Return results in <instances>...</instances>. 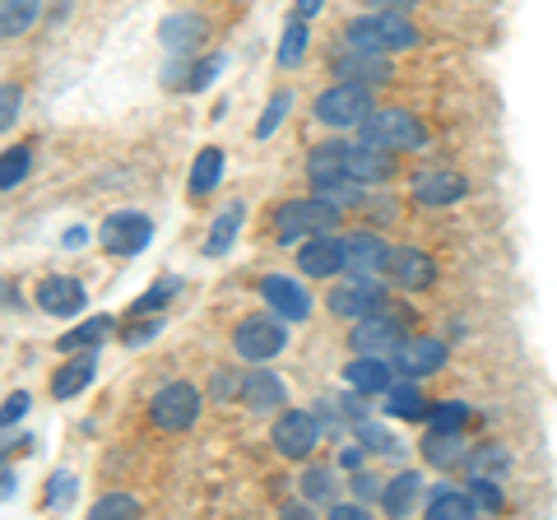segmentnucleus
<instances>
[{
	"label": "nucleus",
	"instance_id": "1",
	"mask_svg": "<svg viewBox=\"0 0 557 520\" xmlns=\"http://www.w3.org/2000/svg\"><path fill=\"white\" fill-rule=\"evenodd\" d=\"M358 140L391 149V153H413V149L428 145V131H423V121L405 108H372L358 126Z\"/></svg>",
	"mask_w": 557,
	"mask_h": 520
},
{
	"label": "nucleus",
	"instance_id": "2",
	"mask_svg": "<svg viewBox=\"0 0 557 520\" xmlns=\"http://www.w3.org/2000/svg\"><path fill=\"white\" fill-rule=\"evenodd\" d=\"M339 223V210L321 196L311 200H288L284 210L274 214V233L278 242H298V237H317V233H330Z\"/></svg>",
	"mask_w": 557,
	"mask_h": 520
},
{
	"label": "nucleus",
	"instance_id": "3",
	"mask_svg": "<svg viewBox=\"0 0 557 520\" xmlns=\"http://www.w3.org/2000/svg\"><path fill=\"white\" fill-rule=\"evenodd\" d=\"M372 112V94H368V84H358V79H339V84H330V89L317 98V121H325V126H362V116Z\"/></svg>",
	"mask_w": 557,
	"mask_h": 520
},
{
	"label": "nucleus",
	"instance_id": "4",
	"mask_svg": "<svg viewBox=\"0 0 557 520\" xmlns=\"http://www.w3.org/2000/svg\"><path fill=\"white\" fill-rule=\"evenodd\" d=\"M284 344H288L284 317H247L233 335L237 358H247V362H270V358L284 354Z\"/></svg>",
	"mask_w": 557,
	"mask_h": 520
},
{
	"label": "nucleus",
	"instance_id": "5",
	"mask_svg": "<svg viewBox=\"0 0 557 520\" xmlns=\"http://www.w3.org/2000/svg\"><path fill=\"white\" fill-rule=\"evenodd\" d=\"M196 413H200V391L186 386V381H172V386H163L149 400V419H153V428H163V432L190 428L196 423Z\"/></svg>",
	"mask_w": 557,
	"mask_h": 520
},
{
	"label": "nucleus",
	"instance_id": "6",
	"mask_svg": "<svg viewBox=\"0 0 557 520\" xmlns=\"http://www.w3.org/2000/svg\"><path fill=\"white\" fill-rule=\"evenodd\" d=\"M446 358H450V349L437 335H409V339H399L395 354H391L399 376H432V372L446 368Z\"/></svg>",
	"mask_w": 557,
	"mask_h": 520
},
{
	"label": "nucleus",
	"instance_id": "7",
	"mask_svg": "<svg viewBox=\"0 0 557 520\" xmlns=\"http://www.w3.org/2000/svg\"><path fill=\"white\" fill-rule=\"evenodd\" d=\"M274 446H278V456H288V460H307L311 450L321 446V419H317V413H307V409L278 413Z\"/></svg>",
	"mask_w": 557,
	"mask_h": 520
},
{
	"label": "nucleus",
	"instance_id": "8",
	"mask_svg": "<svg viewBox=\"0 0 557 520\" xmlns=\"http://www.w3.org/2000/svg\"><path fill=\"white\" fill-rule=\"evenodd\" d=\"M149 237H153V223L145 214H135V210L112 214L108 223H102V233H98V242H102V251L108 256H139L149 247Z\"/></svg>",
	"mask_w": 557,
	"mask_h": 520
},
{
	"label": "nucleus",
	"instance_id": "9",
	"mask_svg": "<svg viewBox=\"0 0 557 520\" xmlns=\"http://www.w3.org/2000/svg\"><path fill=\"white\" fill-rule=\"evenodd\" d=\"M330 311H335L339 321H362V317H372V311L386 307V293L376 288V280H362V274H354L348 284H335L330 288Z\"/></svg>",
	"mask_w": 557,
	"mask_h": 520
},
{
	"label": "nucleus",
	"instance_id": "10",
	"mask_svg": "<svg viewBox=\"0 0 557 520\" xmlns=\"http://www.w3.org/2000/svg\"><path fill=\"white\" fill-rule=\"evenodd\" d=\"M344 177L358 182V186H381L395 177V153L391 149H376L368 140L358 145H344Z\"/></svg>",
	"mask_w": 557,
	"mask_h": 520
},
{
	"label": "nucleus",
	"instance_id": "11",
	"mask_svg": "<svg viewBox=\"0 0 557 520\" xmlns=\"http://www.w3.org/2000/svg\"><path fill=\"white\" fill-rule=\"evenodd\" d=\"M399 311H372V317H362V321H354V354H376V358H391L395 354V344L405 339L399 335Z\"/></svg>",
	"mask_w": 557,
	"mask_h": 520
},
{
	"label": "nucleus",
	"instance_id": "12",
	"mask_svg": "<svg viewBox=\"0 0 557 520\" xmlns=\"http://www.w3.org/2000/svg\"><path fill=\"white\" fill-rule=\"evenodd\" d=\"M298 265H302V274H311V280H330V274H339L348 265V251H344L339 237L317 233V237H302Z\"/></svg>",
	"mask_w": 557,
	"mask_h": 520
},
{
	"label": "nucleus",
	"instance_id": "13",
	"mask_svg": "<svg viewBox=\"0 0 557 520\" xmlns=\"http://www.w3.org/2000/svg\"><path fill=\"white\" fill-rule=\"evenodd\" d=\"M386 274L399 288H428L432 280H437V265H432V256L418 251V247H391L386 251Z\"/></svg>",
	"mask_w": 557,
	"mask_h": 520
},
{
	"label": "nucleus",
	"instance_id": "14",
	"mask_svg": "<svg viewBox=\"0 0 557 520\" xmlns=\"http://www.w3.org/2000/svg\"><path fill=\"white\" fill-rule=\"evenodd\" d=\"M344 381L354 386L358 395H386L395 386V362L391 358H376V354H358L354 362L344 368Z\"/></svg>",
	"mask_w": 557,
	"mask_h": 520
},
{
	"label": "nucleus",
	"instance_id": "15",
	"mask_svg": "<svg viewBox=\"0 0 557 520\" xmlns=\"http://www.w3.org/2000/svg\"><path fill=\"white\" fill-rule=\"evenodd\" d=\"M260 293H265V302L274 307V317H284V321H302L311 311V298L302 293V284L284 280V274H265V280H260Z\"/></svg>",
	"mask_w": 557,
	"mask_h": 520
},
{
	"label": "nucleus",
	"instance_id": "16",
	"mask_svg": "<svg viewBox=\"0 0 557 520\" xmlns=\"http://www.w3.org/2000/svg\"><path fill=\"white\" fill-rule=\"evenodd\" d=\"M469 190V182L460 172H423V177L413 182V205H428V210H437V205H456L460 196Z\"/></svg>",
	"mask_w": 557,
	"mask_h": 520
},
{
	"label": "nucleus",
	"instance_id": "17",
	"mask_svg": "<svg viewBox=\"0 0 557 520\" xmlns=\"http://www.w3.org/2000/svg\"><path fill=\"white\" fill-rule=\"evenodd\" d=\"M344 251H348V270L362 274V280H376V274H386V242L376 233H354L344 237Z\"/></svg>",
	"mask_w": 557,
	"mask_h": 520
},
{
	"label": "nucleus",
	"instance_id": "18",
	"mask_svg": "<svg viewBox=\"0 0 557 520\" xmlns=\"http://www.w3.org/2000/svg\"><path fill=\"white\" fill-rule=\"evenodd\" d=\"M469 450H474V446L465 442V428H460V432H432V428H428L423 460L432 465V470H465Z\"/></svg>",
	"mask_w": 557,
	"mask_h": 520
},
{
	"label": "nucleus",
	"instance_id": "19",
	"mask_svg": "<svg viewBox=\"0 0 557 520\" xmlns=\"http://www.w3.org/2000/svg\"><path fill=\"white\" fill-rule=\"evenodd\" d=\"M284 400H288V391H284V381H278L274 372L256 368V372L242 376V405H247V409H256V413H274Z\"/></svg>",
	"mask_w": 557,
	"mask_h": 520
},
{
	"label": "nucleus",
	"instance_id": "20",
	"mask_svg": "<svg viewBox=\"0 0 557 520\" xmlns=\"http://www.w3.org/2000/svg\"><path fill=\"white\" fill-rule=\"evenodd\" d=\"M38 307L51 311V317H75L84 307V284L70 280V274H57V280H42L38 288Z\"/></svg>",
	"mask_w": 557,
	"mask_h": 520
},
{
	"label": "nucleus",
	"instance_id": "21",
	"mask_svg": "<svg viewBox=\"0 0 557 520\" xmlns=\"http://www.w3.org/2000/svg\"><path fill=\"white\" fill-rule=\"evenodd\" d=\"M94 376H98V358L79 354V358H70L65 368H57V376H51V395H57V400H75V395L89 386Z\"/></svg>",
	"mask_w": 557,
	"mask_h": 520
},
{
	"label": "nucleus",
	"instance_id": "22",
	"mask_svg": "<svg viewBox=\"0 0 557 520\" xmlns=\"http://www.w3.org/2000/svg\"><path fill=\"white\" fill-rule=\"evenodd\" d=\"M307 177H311V186L348 182V177H344V140H330V145H321V149H311V159H307Z\"/></svg>",
	"mask_w": 557,
	"mask_h": 520
},
{
	"label": "nucleus",
	"instance_id": "23",
	"mask_svg": "<svg viewBox=\"0 0 557 520\" xmlns=\"http://www.w3.org/2000/svg\"><path fill=\"white\" fill-rule=\"evenodd\" d=\"M465 470H469V479H502V474L511 470V450L502 446V442H483V446L469 450Z\"/></svg>",
	"mask_w": 557,
	"mask_h": 520
},
{
	"label": "nucleus",
	"instance_id": "24",
	"mask_svg": "<svg viewBox=\"0 0 557 520\" xmlns=\"http://www.w3.org/2000/svg\"><path fill=\"white\" fill-rule=\"evenodd\" d=\"M428 516L432 520H465V516H479V502L465 488H437L428 497Z\"/></svg>",
	"mask_w": 557,
	"mask_h": 520
},
{
	"label": "nucleus",
	"instance_id": "25",
	"mask_svg": "<svg viewBox=\"0 0 557 520\" xmlns=\"http://www.w3.org/2000/svg\"><path fill=\"white\" fill-rule=\"evenodd\" d=\"M42 0H0V38H20L38 24Z\"/></svg>",
	"mask_w": 557,
	"mask_h": 520
},
{
	"label": "nucleus",
	"instance_id": "26",
	"mask_svg": "<svg viewBox=\"0 0 557 520\" xmlns=\"http://www.w3.org/2000/svg\"><path fill=\"white\" fill-rule=\"evenodd\" d=\"M200 38H205L200 14H172V20H163V47L168 51H190Z\"/></svg>",
	"mask_w": 557,
	"mask_h": 520
},
{
	"label": "nucleus",
	"instance_id": "27",
	"mask_svg": "<svg viewBox=\"0 0 557 520\" xmlns=\"http://www.w3.org/2000/svg\"><path fill=\"white\" fill-rule=\"evenodd\" d=\"M376 28H381V47H386V51L418 47V28H413L399 10H381V14H376Z\"/></svg>",
	"mask_w": 557,
	"mask_h": 520
},
{
	"label": "nucleus",
	"instance_id": "28",
	"mask_svg": "<svg viewBox=\"0 0 557 520\" xmlns=\"http://www.w3.org/2000/svg\"><path fill=\"white\" fill-rule=\"evenodd\" d=\"M242 219H247V205L233 200L228 210L214 219V233H209V242H205V256H223V251H228L233 237H237V228H242Z\"/></svg>",
	"mask_w": 557,
	"mask_h": 520
},
{
	"label": "nucleus",
	"instance_id": "29",
	"mask_svg": "<svg viewBox=\"0 0 557 520\" xmlns=\"http://www.w3.org/2000/svg\"><path fill=\"white\" fill-rule=\"evenodd\" d=\"M418 488H423L418 474H395L386 488H381V507H386L391 516H409L413 502H418Z\"/></svg>",
	"mask_w": 557,
	"mask_h": 520
},
{
	"label": "nucleus",
	"instance_id": "30",
	"mask_svg": "<svg viewBox=\"0 0 557 520\" xmlns=\"http://www.w3.org/2000/svg\"><path fill=\"white\" fill-rule=\"evenodd\" d=\"M223 177V153L219 149H200L196 153V168H190V196H209Z\"/></svg>",
	"mask_w": 557,
	"mask_h": 520
},
{
	"label": "nucleus",
	"instance_id": "31",
	"mask_svg": "<svg viewBox=\"0 0 557 520\" xmlns=\"http://www.w3.org/2000/svg\"><path fill=\"white\" fill-rule=\"evenodd\" d=\"M344 47L348 51H362V57H386V47H381V28H376V14L372 20H354L344 28Z\"/></svg>",
	"mask_w": 557,
	"mask_h": 520
},
{
	"label": "nucleus",
	"instance_id": "32",
	"mask_svg": "<svg viewBox=\"0 0 557 520\" xmlns=\"http://www.w3.org/2000/svg\"><path fill=\"white\" fill-rule=\"evenodd\" d=\"M428 400L418 386H391L386 391V413H395V419H428Z\"/></svg>",
	"mask_w": 557,
	"mask_h": 520
},
{
	"label": "nucleus",
	"instance_id": "33",
	"mask_svg": "<svg viewBox=\"0 0 557 520\" xmlns=\"http://www.w3.org/2000/svg\"><path fill=\"white\" fill-rule=\"evenodd\" d=\"M108 331H112V317H94V321H84L79 331H70V335L61 339V349H65V354H75V349H98V344L108 339Z\"/></svg>",
	"mask_w": 557,
	"mask_h": 520
},
{
	"label": "nucleus",
	"instance_id": "34",
	"mask_svg": "<svg viewBox=\"0 0 557 520\" xmlns=\"http://www.w3.org/2000/svg\"><path fill=\"white\" fill-rule=\"evenodd\" d=\"M469 423V405L465 400H437L428 409V428L432 432H460Z\"/></svg>",
	"mask_w": 557,
	"mask_h": 520
},
{
	"label": "nucleus",
	"instance_id": "35",
	"mask_svg": "<svg viewBox=\"0 0 557 520\" xmlns=\"http://www.w3.org/2000/svg\"><path fill=\"white\" fill-rule=\"evenodd\" d=\"M302 51H307V20L293 14V24L284 28V38H278V65H298Z\"/></svg>",
	"mask_w": 557,
	"mask_h": 520
},
{
	"label": "nucleus",
	"instance_id": "36",
	"mask_svg": "<svg viewBox=\"0 0 557 520\" xmlns=\"http://www.w3.org/2000/svg\"><path fill=\"white\" fill-rule=\"evenodd\" d=\"M28 149L20 145V149H5L0 153V190H10V186H20L24 177H28Z\"/></svg>",
	"mask_w": 557,
	"mask_h": 520
},
{
	"label": "nucleus",
	"instance_id": "37",
	"mask_svg": "<svg viewBox=\"0 0 557 520\" xmlns=\"http://www.w3.org/2000/svg\"><path fill=\"white\" fill-rule=\"evenodd\" d=\"M469 493H474L479 511H502V507H507V497H502V483L497 479H469Z\"/></svg>",
	"mask_w": 557,
	"mask_h": 520
},
{
	"label": "nucleus",
	"instance_id": "38",
	"mask_svg": "<svg viewBox=\"0 0 557 520\" xmlns=\"http://www.w3.org/2000/svg\"><path fill=\"white\" fill-rule=\"evenodd\" d=\"M116 516H139V502L126 497V493H112V497L94 502V520H116Z\"/></svg>",
	"mask_w": 557,
	"mask_h": 520
},
{
	"label": "nucleus",
	"instance_id": "39",
	"mask_svg": "<svg viewBox=\"0 0 557 520\" xmlns=\"http://www.w3.org/2000/svg\"><path fill=\"white\" fill-rule=\"evenodd\" d=\"M288 108H293V94H288V89H278V94L270 98L265 116H260V126H256V135H260V140H265V135H274V126H278V121L288 116Z\"/></svg>",
	"mask_w": 557,
	"mask_h": 520
},
{
	"label": "nucleus",
	"instance_id": "40",
	"mask_svg": "<svg viewBox=\"0 0 557 520\" xmlns=\"http://www.w3.org/2000/svg\"><path fill=\"white\" fill-rule=\"evenodd\" d=\"M20 108H24L20 84H0V131H10L14 121H20Z\"/></svg>",
	"mask_w": 557,
	"mask_h": 520
},
{
	"label": "nucleus",
	"instance_id": "41",
	"mask_svg": "<svg viewBox=\"0 0 557 520\" xmlns=\"http://www.w3.org/2000/svg\"><path fill=\"white\" fill-rule=\"evenodd\" d=\"M358 437H362V446H368V450H381V456H395V450H399L395 432L376 428V423H362V428H358Z\"/></svg>",
	"mask_w": 557,
	"mask_h": 520
},
{
	"label": "nucleus",
	"instance_id": "42",
	"mask_svg": "<svg viewBox=\"0 0 557 520\" xmlns=\"http://www.w3.org/2000/svg\"><path fill=\"white\" fill-rule=\"evenodd\" d=\"M302 493L311 502H330V493H335V474H330V470H307L302 474Z\"/></svg>",
	"mask_w": 557,
	"mask_h": 520
},
{
	"label": "nucleus",
	"instance_id": "43",
	"mask_svg": "<svg viewBox=\"0 0 557 520\" xmlns=\"http://www.w3.org/2000/svg\"><path fill=\"white\" fill-rule=\"evenodd\" d=\"M24 413H28V395H24V391H20V395H10L5 409H0V432H5L10 423H20Z\"/></svg>",
	"mask_w": 557,
	"mask_h": 520
},
{
	"label": "nucleus",
	"instance_id": "44",
	"mask_svg": "<svg viewBox=\"0 0 557 520\" xmlns=\"http://www.w3.org/2000/svg\"><path fill=\"white\" fill-rule=\"evenodd\" d=\"M219 71H223V57H209L205 65H196V75H190V79H186V89H205V84H209V79H214Z\"/></svg>",
	"mask_w": 557,
	"mask_h": 520
},
{
	"label": "nucleus",
	"instance_id": "45",
	"mask_svg": "<svg viewBox=\"0 0 557 520\" xmlns=\"http://www.w3.org/2000/svg\"><path fill=\"white\" fill-rule=\"evenodd\" d=\"M172 288H177V284H153V288L145 293V298L135 302V311H153V307H163V302L172 298Z\"/></svg>",
	"mask_w": 557,
	"mask_h": 520
},
{
	"label": "nucleus",
	"instance_id": "46",
	"mask_svg": "<svg viewBox=\"0 0 557 520\" xmlns=\"http://www.w3.org/2000/svg\"><path fill=\"white\" fill-rule=\"evenodd\" d=\"M330 516H335V520H368V511H362L358 502H335V507H330Z\"/></svg>",
	"mask_w": 557,
	"mask_h": 520
},
{
	"label": "nucleus",
	"instance_id": "47",
	"mask_svg": "<svg viewBox=\"0 0 557 520\" xmlns=\"http://www.w3.org/2000/svg\"><path fill=\"white\" fill-rule=\"evenodd\" d=\"M339 465H344V470H358V465H362V446H344Z\"/></svg>",
	"mask_w": 557,
	"mask_h": 520
},
{
	"label": "nucleus",
	"instance_id": "48",
	"mask_svg": "<svg viewBox=\"0 0 557 520\" xmlns=\"http://www.w3.org/2000/svg\"><path fill=\"white\" fill-rule=\"evenodd\" d=\"M372 5H376V10H399V14H405V10L418 5V0H372Z\"/></svg>",
	"mask_w": 557,
	"mask_h": 520
},
{
	"label": "nucleus",
	"instance_id": "49",
	"mask_svg": "<svg viewBox=\"0 0 557 520\" xmlns=\"http://www.w3.org/2000/svg\"><path fill=\"white\" fill-rule=\"evenodd\" d=\"M321 5H325V0H298V14H302V20H311V14H321Z\"/></svg>",
	"mask_w": 557,
	"mask_h": 520
}]
</instances>
